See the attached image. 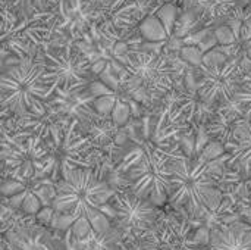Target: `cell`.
I'll list each match as a JSON object with an SVG mask.
<instances>
[{"mask_svg":"<svg viewBox=\"0 0 251 250\" xmlns=\"http://www.w3.org/2000/svg\"><path fill=\"white\" fill-rule=\"evenodd\" d=\"M129 113H131L129 105H126L125 102H122V100L118 99V102H116V105H115V109H113V112H112V119H113V122H115L118 127H119V125H124V124L128 121Z\"/></svg>","mask_w":251,"mask_h":250,"instance_id":"obj_27","label":"cell"},{"mask_svg":"<svg viewBox=\"0 0 251 250\" xmlns=\"http://www.w3.org/2000/svg\"><path fill=\"white\" fill-rule=\"evenodd\" d=\"M215 35L218 38V43L221 46H231V44H235V43H240L237 35L234 34L232 28L228 25V24H224V25H219L216 27L215 29Z\"/></svg>","mask_w":251,"mask_h":250,"instance_id":"obj_26","label":"cell"},{"mask_svg":"<svg viewBox=\"0 0 251 250\" xmlns=\"http://www.w3.org/2000/svg\"><path fill=\"white\" fill-rule=\"evenodd\" d=\"M3 167L18 180H31L37 171H47L54 165L53 156L49 155L46 143L35 136L18 130L1 128Z\"/></svg>","mask_w":251,"mask_h":250,"instance_id":"obj_6","label":"cell"},{"mask_svg":"<svg viewBox=\"0 0 251 250\" xmlns=\"http://www.w3.org/2000/svg\"><path fill=\"white\" fill-rule=\"evenodd\" d=\"M122 65L121 84L135 102H157L174 88L178 66L165 52L134 50L128 53Z\"/></svg>","mask_w":251,"mask_h":250,"instance_id":"obj_3","label":"cell"},{"mask_svg":"<svg viewBox=\"0 0 251 250\" xmlns=\"http://www.w3.org/2000/svg\"><path fill=\"white\" fill-rule=\"evenodd\" d=\"M106 68H107L106 59H100V60H97V62H94V63L91 65V69H93V74H94V75H100Z\"/></svg>","mask_w":251,"mask_h":250,"instance_id":"obj_33","label":"cell"},{"mask_svg":"<svg viewBox=\"0 0 251 250\" xmlns=\"http://www.w3.org/2000/svg\"><path fill=\"white\" fill-rule=\"evenodd\" d=\"M115 190L93 169H75L56 186V197L51 202L57 215H69L72 221L87 218L97 233L110 228L101 208L115 196Z\"/></svg>","mask_w":251,"mask_h":250,"instance_id":"obj_2","label":"cell"},{"mask_svg":"<svg viewBox=\"0 0 251 250\" xmlns=\"http://www.w3.org/2000/svg\"><path fill=\"white\" fill-rule=\"evenodd\" d=\"M243 116L234 103L221 105L216 108L213 118L206 124V133L207 136L215 139V141L228 147L234 143L235 128Z\"/></svg>","mask_w":251,"mask_h":250,"instance_id":"obj_13","label":"cell"},{"mask_svg":"<svg viewBox=\"0 0 251 250\" xmlns=\"http://www.w3.org/2000/svg\"><path fill=\"white\" fill-rule=\"evenodd\" d=\"M1 250H56V248L46 228L28 222L9 230L1 242Z\"/></svg>","mask_w":251,"mask_h":250,"instance_id":"obj_12","label":"cell"},{"mask_svg":"<svg viewBox=\"0 0 251 250\" xmlns=\"http://www.w3.org/2000/svg\"><path fill=\"white\" fill-rule=\"evenodd\" d=\"M203 27H204V24L200 19V16L194 10L185 9L179 15V18L176 21L175 29H174V35L171 37V40H179V41H182L187 37L199 32L200 28H203Z\"/></svg>","mask_w":251,"mask_h":250,"instance_id":"obj_20","label":"cell"},{"mask_svg":"<svg viewBox=\"0 0 251 250\" xmlns=\"http://www.w3.org/2000/svg\"><path fill=\"white\" fill-rule=\"evenodd\" d=\"M157 250H203L200 242L193 236L191 225L182 220L169 221L160 231Z\"/></svg>","mask_w":251,"mask_h":250,"instance_id":"obj_14","label":"cell"},{"mask_svg":"<svg viewBox=\"0 0 251 250\" xmlns=\"http://www.w3.org/2000/svg\"><path fill=\"white\" fill-rule=\"evenodd\" d=\"M128 181L134 196L157 206L169 200L174 192L168 158L150 143L144 144L141 159L128 171Z\"/></svg>","mask_w":251,"mask_h":250,"instance_id":"obj_7","label":"cell"},{"mask_svg":"<svg viewBox=\"0 0 251 250\" xmlns=\"http://www.w3.org/2000/svg\"><path fill=\"white\" fill-rule=\"evenodd\" d=\"M22 189H24V186H22L21 183H18V181H7V183L3 184L1 193H3L4 196H10V194H13V193L22 192Z\"/></svg>","mask_w":251,"mask_h":250,"instance_id":"obj_32","label":"cell"},{"mask_svg":"<svg viewBox=\"0 0 251 250\" xmlns=\"http://www.w3.org/2000/svg\"><path fill=\"white\" fill-rule=\"evenodd\" d=\"M116 102H118V97H116V93H115V94H110V96H103V97L96 99L93 108L96 109V112H97L99 115L107 116L109 113L113 112Z\"/></svg>","mask_w":251,"mask_h":250,"instance_id":"obj_25","label":"cell"},{"mask_svg":"<svg viewBox=\"0 0 251 250\" xmlns=\"http://www.w3.org/2000/svg\"><path fill=\"white\" fill-rule=\"evenodd\" d=\"M116 91H113L110 87H107L106 84H103L101 81H93L88 87V94L93 96L94 99L103 97V96H110L115 94Z\"/></svg>","mask_w":251,"mask_h":250,"instance_id":"obj_28","label":"cell"},{"mask_svg":"<svg viewBox=\"0 0 251 250\" xmlns=\"http://www.w3.org/2000/svg\"><path fill=\"white\" fill-rule=\"evenodd\" d=\"M51 209H43L41 211V214L38 215V220L41 221V222H44V224H47L49 221H50V218H51Z\"/></svg>","mask_w":251,"mask_h":250,"instance_id":"obj_34","label":"cell"},{"mask_svg":"<svg viewBox=\"0 0 251 250\" xmlns=\"http://www.w3.org/2000/svg\"><path fill=\"white\" fill-rule=\"evenodd\" d=\"M43 55L18 59L0 77V105L3 112L18 118L47 102L53 87L44 78Z\"/></svg>","mask_w":251,"mask_h":250,"instance_id":"obj_4","label":"cell"},{"mask_svg":"<svg viewBox=\"0 0 251 250\" xmlns=\"http://www.w3.org/2000/svg\"><path fill=\"white\" fill-rule=\"evenodd\" d=\"M222 153V144L221 143H218V141H213V143H210L204 150H203V153H201V156L209 162L210 159H215L218 155H221Z\"/></svg>","mask_w":251,"mask_h":250,"instance_id":"obj_31","label":"cell"},{"mask_svg":"<svg viewBox=\"0 0 251 250\" xmlns=\"http://www.w3.org/2000/svg\"><path fill=\"white\" fill-rule=\"evenodd\" d=\"M121 230L110 227L104 233H97L94 230L90 231L85 237H76L75 250H119L121 243Z\"/></svg>","mask_w":251,"mask_h":250,"instance_id":"obj_18","label":"cell"},{"mask_svg":"<svg viewBox=\"0 0 251 250\" xmlns=\"http://www.w3.org/2000/svg\"><path fill=\"white\" fill-rule=\"evenodd\" d=\"M115 220L124 234H144L157 220L156 205L129 193H116L112 197Z\"/></svg>","mask_w":251,"mask_h":250,"instance_id":"obj_10","label":"cell"},{"mask_svg":"<svg viewBox=\"0 0 251 250\" xmlns=\"http://www.w3.org/2000/svg\"><path fill=\"white\" fill-rule=\"evenodd\" d=\"M38 209H40V200H38V197L35 194H32V193L26 194V197L24 200V205H22V211L25 214H29L31 215V214H37Z\"/></svg>","mask_w":251,"mask_h":250,"instance_id":"obj_29","label":"cell"},{"mask_svg":"<svg viewBox=\"0 0 251 250\" xmlns=\"http://www.w3.org/2000/svg\"><path fill=\"white\" fill-rule=\"evenodd\" d=\"M159 150L168 158L174 192L169 199L175 208H185L193 217L216 209L222 203V193L210 171V164L203 158H187L178 149Z\"/></svg>","mask_w":251,"mask_h":250,"instance_id":"obj_1","label":"cell"},{"mask_svg":"<svg viewBox=\"0 0 251 250\" xmlns=\"http://www.w3.org/2000/svg\"><path fill=\"white\" fill-rule=\"evenodd\" d=\"M185 116V119L191 124H201L206 125L215 115L216 108L207 105L199 94L197 88H185L181 91L174 103Z\"/></svg>","mask_w":251,"mask_h":250,"instance_id":"obj_16","label":"cell"},{"mask_svg":"<svg viewBox=\"0 0 251 250\" xmlns=\"http://www.w3.org/2000/svg\"><path fill=\"white\" fill-rule=\"evenodd\" d=\"M90 231H91V224H90V221L87 218H81V220L75 221V224H74L75 237H79V239L85 237V236L90 234Z\"/></svg>","mask_w":251,"mask_h":250,"instance_id":"obj_30","label":"cell"},{"mask_svg":"<svg viewBox=\"0 0 251 250\" xmlns=\"http://www.w3.org/2000/svg\"><path fill=\"white\" fill-rule=\"evenodd\" d=\"M197 71L200 75L197 80V91L207 105L215 108L234 102L247 74L243 65V53L221 65H201Z\"/></svg>","mask_w":251,"mask_h":250,"instance_id":"obj_8","label":"cell"},{"mask_svg":"<svg viewBox=\"0 0 251 250\" xmlns=\"http://www.w3.org/2000/svg\"><path fill=\"white\" fill-rule=\"evenodd\" d=\"M138 34L149 43H163L169 40V35L162 24V21L156 16V13H149L138 25Z\"/></svg>","mask_w":251,"mask_h":250,"instance_id":"obj_21","label":"cell"},{"mask_svg":"<svg viewBox=\"0 0 251 250\" xmlns=\"http://www.w3.org/2000/svg\"><path fill=\"white\" fill-rule=\"evenodd\" d=\"M144 1H151V3H154V1H157V0H144Z\"/></svg>","mask_w":251,"mask_h":250,"instance_id":"obj_35","label":"cell"},{"mask_svg":"<svg viewBox=\"0 0 251 250\" xmlns=\"http://www.w3.org/2000/svg\"><path fill=\"white\" fill-rule=\"evenodd\" d=\"M231 149V162H240L244 167L251 165V119H241L235 128L234 143L228 146Z\"/></svg>","mask_w":251,"mask_h":250,"instance_id":"obj_19","label":"cell"},{"mask_svg":"<svg viewBox=\"0 0 251 250\" xmlns=\"http://www.w3.org/2000/svg\"><path fill=\"white\" fill-rule=\"evenodd\" d=\"M78 119L71 122V127L65 131V137L54 152V175L60 171L62 178L75 169H91V162L88 159L90 147L93 146L90 140L76 130Z\"/></svg>","mask_w":251,"mask_h":250,"instance_id":"obj_11","label":"cell"},{"mask_svg":"<svg viewBox=\"0 0 251 250\" xmlns=\"http://www.w3.org/2000/svg\"><path fill=\"white\" fill-rule=\"evenodd\" d=\"M9 1L21 13V18H26L41 12H51L60 3V0H9Z\"/></svg>","mask_w":251,"mask_h":250,"instance_id":"obj_22","label":"cell"},{"mask_svg":"<svg viewBox=\"0 0 251 250\" xmlns=\"http://www.w3.org/2000/svg\"><path fill=\"white\" fill-rule=\"evenodd\" d=\"M81 121L84 136L93 146L106 147L113 141L118 131V125L113 122V119H107L106 116L88 111L82 115Z\"/></svg>","mask_w":251,"mask_h":250,"instance_id":"obj_17","label":"cell"},{"mask_svg":"<svg viewBox=\"0 0 251 250\" xmlns=\"http://www.w3.org/2000/svg\"><path fill=\"white\" fill-rule=\"evenodd\" d=\"M65 119L66 116L63 115V108L57 103V100L43 102L24 116L18 118L15 130L40 137L44 143L51 141L56 147H59L65 137L62 136Z\"/></svg>","mask_w":251,"mask_h":250,"instance_id":"obj_9","label":"cell"},{"mask_svg":"<svg viewBox=\"0 0 251 250\" xmlns=\"http://www.w3.org/2000/svg\"><path fill=\"white\" fill-rule=\"evenodd\" d=\"M179 55L182 60L188 62L194 68H200L203 65V52L197 46H182L179 49Z\"/></svg>","mask_w":251,"mask_h":250,"instance_id":"obj_24","label":"cell"},{"mask_svg":"<svg viewBox=\"0 0 251 250\" xmlns=\"http://www.w3.org/2000/svg\"><path fill=\"white\" fill-rule=\"evenodd\" d=\"M206 250H251V228L243 224H231L212 230Z\"/></svg>","mask_w":251,"mask_h":250,"instance_id":"obj_15","label":"cell"},{"mask_svg":"<svg viewBox=\"0 0 251 250\" xmlns=\"http://www.w3.org/2000/svg\"><path fill=\"white\" fill-rule=\"evenodd\" d=\"M44 78L53 88L63 93H84L93 80L91 62L74 44V40L59 47H50L43 52Z\"/></svg>","mask_w":251,"mask_h":250,"instance_id":"obj_5","label":"cell"},{"mask_svg":"<svg viewBox=\"0 0 251 250\" xmlns=\"http://www.w3.org/2000/svg\"><path fill=\"white\" fill-rule=\"evenodd\" d=\"M156 16L162 21L169 38L174 35V29L176 25V21L179 18L178 15V7L174 3H163L162 6H159V9L156 10Z\"/></svg>","mask_w":251,"mask_h":250,"instance_id":"obj_23","label":"cell"}]
</instances>
